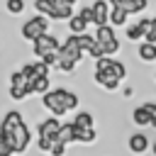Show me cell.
Segmentation results:
<instances>
[{
  "instance_id": "6da1fadb",
  "label": "cell",
  "mask_w": 156,
  "mask_h": 156,
  "mask_svg": "<svg viewBox=\"0 0 156 156\" xmlns=\"http://www.w3.org/2000/svg\"><path fill=\"white\" fill-rule=\"evenodd\" d=\"M46 29H49V17L37 12V17L27 20V22L22 24V29H20V37H22V39H27V41H34L37 37L46 34Z\"/></svg>"
},
{
  "instance_id": "7a4b0ae2",
  "label": "cell",
  "mask_w": 156,
  "mask_h": 156,
  "mask_svg": "<svg viewBox=\"0 0 156 156\" xmlns=\"http://www.w3.org/2000/svg\"><path fill=\"white\" fill-rule=\"evenodd\" d=\"M41 107H46L51 115H56V117H63L66 112H68V107H66V102H63V88H56V90H49V93H44L41 95Z\"/></svg>"
},
{
  "instance_id": "3957f363",
  "label": "cell",
  "mask_w": 156,
  "mask_h": 156,
  "mask_svg": "<svg viewBox=\"0 0 156 156\" xmlns=\"http://www.w3.org/2000/svg\"><path fill=\"white\" fill-rule=\"evenodd\" d=\"M83 49H80V44H78V34H71L63 44H61V56L58 58H66V61H73V63H80V58H83Z\"/></svg>"
},
{
  "instance_id": "277c9868",
  "label": "cell",
  "mask_w": 156,
  "mask_h": 156,
  "mask_svg": "<svg viewBox=\"0 0 156 156\" xmlns=\"http://www.w3.org/2000/svg\"><path fill=\"white\" fill-rule=\"evenodd\" d=\"M54 49H61V46H58V39H56V37H51L49 32H46V34H41V37H37V39L32 41V51H34V56H37V58H41L44 54H49V51H54Z\"/></svg>"
},
{
  "instance_id": "5b68a950",
  "label": "cell",
  "mask_w": 156,
  "mask_h": 156,
  "mask_svg": "<svg viewBox=\"0 0 156 156\" xmlns=\"http://www.w3.org/2000/svg\"><path fill=\"white\" fill-rule=\"evenodd\" d=\"M49 63L44 61V58H39V61H34V63H22V73H24V78L32 83V80H37V78H41V76H49Z\"/></svg>"
},
{
  "instance_id": "8992f818",
  "label": "cell",
  "mask_w": 156,
  "mask_h": 156,
  "mask_svg": "<svg viewBox=\"0 0 156 156\" xmlns=\"http://www.w3.org/2000/svg\"><path fill=\"white\" fill-rule=\"evenodd\" d=\"M58 119H61V117H56V115L41 119V122L37 124L39 136H46V139H54V141H56V136H58V132H61V122H58Z\"/></svg>"
},
{
  "instance_id": "52a82bcc",
  "label": "cell",
  "mask_w": 156,
  "mask_h": 156,
  "mask_svg": "<svg viewBox=\"0 0 156 156\" xmlns=\"http://www.w3.org/2000/svg\"><path fill=\"white\" fill-rule=\"evenodd\" d=\"M110 10H112L110 0H95V2H93V24H95V27L107 24V22H110Z\"/></svg>"
},
{
  "instance_id": "ba28073f",
  "label": "cell",
  "mask_w": 156,
  "mask_h": 156,
  "mask_svg": "<svg viewBox=\"0 0 156 156\" xmlns=\"http://www.w3.org/2000/svg\"><path fill=\"white\" fill-rule=\"evenodd\" d=\"M93 78H95V83H98V85H102L105 90H117V88H119V83H122V78H119L115 71H95V73H93Z\"/></svg>"
},
{
  "instance_id": "9c48e42d",
  "label": "cell",
  "mask_w": 156,
  "mask_h": 156,
  "mask_svg": "<svg viewBox=\"0 0 156 156\" xmlns=\"http://www.w3.org/2000/svg\"><path fill=\"white\" fill-rule=\"evenodd\" d=\"M151 22H154V20L144 17V20H139V22L129 24V27H127V39H132V41H141V39L146 37V32H149Z\"/></svg>"
},
{
  "instance_id": "30bf717a",
  "label": "cell",
  "mask_w": 156,
  "mask_h": 156,
  "mask_svg": "<svg viewBox=\"0 0 156 156\" xmlns=\"http://www.w3.org/2000/svg\"><path fill=\"white\" fill-rule=\"evenodd\" d=\"M12 141H15V154H24L27 151V146H29V129H27L24 122L12 132Z\"/></svg>"
},
{
  "instance_id": "8fae6325",
  "label": "cell",
  "mask_w": 156,
  "mask_h": 156,
  "mask_svg": "<svg viewBox=\"0 0 156 156\" xmlns=\"http://www.w3.org/2000/svg\"><path fill=\"white\" fill-rule=\"evenodd\" d=\"M132 119H134V124H136V127H151L154 115H151L149 105L144 102V105H136V107L132 110Z\"/></svg>"
},
{
  "instance_id": "7c38bea8",
  "label": "cell",
  "mask_w": 156,
  "mask_h": 156,
  "mask_svg": "<svg viewBox=\"0 0 156 156\" xmlns=\"http://www.w3.org/2000/svg\"><path fill=\"white\" fill-rule=\"evenodd\" d=\"M149 149H151V144H149L146 134L136 132V134H132V136H129V151H132V154L141 156V154H144V151H149Z\"/></svg>"
},
{
  "instance_id": "4fadbf2b",
  "label": "cell",
  "mask_w": 156,
  "mask_h": 156,
  "mask_svg": "<svg viewBox=\"0 0 156 156\" xmlns=\"http://www.w3.org/2000/svg\"><path fill=\"white\" fill-rule=\"evenodd\" d=\"M136 56H139V61H144V63H154V61H156V44L144 39V41L136 46Z\"/></svg>"
},
{
  "instance_id": "5bb4252c",
  "label": "cell",
  "mask_w": 156,
  "mask_h": 156,
  "mask_svg": "<svg viewBox=\"0 0 156 156\" xmlns=\"http://www.w3.org/2000/svg\"><path fill=\"white\" fill-rule=\"evenodd\" d=\"M22 122H24V117H22L17 110H10V112H5V117H2V129H0V132H10V134H12Z\"/></svg>"
},
{
  "instance_id": "9a60e30c",
  "label": "cell",
  "mask_w": 156,
  "mask_h": 156,
  "mask_svg": "<svg viewBox=\"0 0 156 156\" xmlns=\"http://www.w3.org/2000/svg\"><path fill=\"white\" fill-rule=\"evenodd\" d=\"M127 17H129V10H124L119 5H112V10H110V24L112 27H124Z\"/></svg>"
},
{
  "instance_id": "2e32d148",
  "label": "cell",
  "mask_w": 156,
  "mask_h": 156,
  "mask_svg": "<svg viewBox=\"0 0 156 156\" xmlns=\"http://www.w3.org/2000/svg\"><path fill=\"white\" fill-rule=\"evenodd\" d=\"M95 39L100 41V44H110V41H115L117 39V34H115V27L107 22V24H100L98 27V32H95Z\"/></svg>"
},
{
  "instance_id": "e0dca14e",
  "label": "cell",
  "mask_w": 156,
  "mask_h": 156,
  "mask_svg": "<svg viewBox=\"0 0 156 156\" xmlns=\"http://www.w3.org/2000/svg\"><path fill=\"white\" fill-rule=\"evenodd\" d=\"M76 132H78L76 122H66V124H61V132H58L56 139H61L66 144H76Z\"/></svg>"
},
{
  "instance_id": "ac0fdd59",
  "label": "cell",
  "mask_w": 156,
  "mask_h": 156,
  "mask_svg": "<svg viewBox=\"0 0 156 156\" xmlns=\"http://www.w3.org/2000/svg\"><path fill=\"white\" fill-rule=\"evenodd\" d=\"M88 24H90V22H88L80 12H78V15H73V17L68 20V29H71V34H80V32H85V29H88Z\"/></svg>"
},
{
  "instance_id": "d6986e66",
  "label": "cell",
  "mask_w": 156,
  "mask_h": 156,
  "mask_svg": "<svg viewBox=\"0 0 156 156\" xmlns=\"http://www.w3.org/2000/svg\"><path fill=\"white\" fill-rule=\"evenodd\" d=\"M34 10L39 15H46L49 20H54V12H56V2L54 0H34Z\"/></svg>"
},
{
  "instance_id": "ffe728a7",
  "label": "cell",
  "mask_w": 156,
  "mask_h": 156,
  "mask_svg": "<svg viewBox=\"0 0 156 156\" xmlns=\"http://www.w3.org/2000/svg\"><path fill=\"white\" fill-rule=\"evenodd\" d=\"M76 12H73V5H68V2H56V12H54V20H71Z\"/></svg>"
},
{
  "instance_id": "44dd1931",
  "label": "cell",
  "mask_w": 156,
  "mask_h": 156,
  "mask_svg": "<svg viewBox=\"0 0 156 156\" xmlns=\"http://www.w3.org/2000/svg\"><path fill=\"white\" fill-rule=\"evenodd\" d=\"M73 122H76V127H80V129H93V127H95V117H93L90 112H78V115L73 117Z\"/></svg>"
},
{
  "instance_id": "7402d4cb",
  "label": "cell",
  "mask_w": 156,
  "mask_h": 156,
  "mask_svg": "<svg viewBox=\"0 0 156 156\" xmlns=\"http://www.w3.org/2000/svg\"><path fill=\"white\" fill-rule=\"evenodd\" d=\"M95 139H98L95 127H93V129H80V127H78V132H76V144H93Z\"/></svg>"
},
{
  "instance_id": "603a6c76",
  "label": "cell",
  "mask_w": 156,
  "mask_h": 156,
  "mask_svg": "<svg viewBox=\"0 0 156 156\" xmlns=\"http://www.w3.org/2000/svg\"><path fill=\"white\" fill-rule=\"evenodd\" d=\"M29 88H32V95H44V93H49V76H41V78L32 80Z\"/></svg>"
},
{
  "instance_id": "cb8c5ba5",
  "label": "cell",
  "mask_w": 156,
  "mask_h": 156,
  "mask_svg": "<svg viewBox=\"0 0 156 156\" xmlns=\"http://www.w3.org/2000/svg\"><path fill=\"white\" fill-rule=\"evenodd\" d=\"M95 41H98V39H95V37H90V34H85V32H80V34H78V44H80V49H83L85 54L95 46Z\"/></svg>"
},
{
  "instance_id": "d4e9b609",
  "label": "cell",
  "mask_w": 156,
  "mask_h": 156,
  "mask_svg": "<svg viewBox=\"0 0 156 156\" xmlns=\"http://www.w3.org/2000/svg\"><path fill=\"white\" fill-rule=\"evenodd\" d=\"M63 102H66V107H68V112H71V110H76V107H78V95H76V93H71L68 88H63Z\"/></svg>"
},
{
  "instance_id": "484cf974",
  "label": "cell",
  "mask_w": 156,
  "mask_h": 156,
  "mask_svg": "<svg viewBox=\"0 0 156 156\" xmlns=\"http://www.w3.org/2000/svg\"><path fill=\"white\" fill-rule=\"evenodd\" d=\"M5 7L10 15H20V12H24V0H7Z\"/></svg>"
},
{
  "instance_id": "4316f807",
  "label": "cell",
  "mask_w": 156,
  "mask_h": 156,
  "mask_svg": "<svg viewBox=\"0 0 156 156\" xmlns=\"http://www.w3.org/2000/svg\"><path fill=\"white\" fill-rule=\"evenodd\" d=\"M49 154H51V156H66V141H61V139H56Z\"/></svg>"
},
{
  "instance_id": "83f0119b",
  "label": "cell",
  "mask_w": 156,
  "mask_h": 156,
  "mask_svg": "<svg viewBox=\"0 0 156 156\" xmlns=\"http://www.w3.org/2000/svg\"><path fill=\"white\" fill-rule=\"evenodd\" d=\"M37 146H39V151H51V146H54V139H46V136H39V141H37Z\"/></svg>"
},
{
  "instance_id": "f1b7e54d",
  "label": "cell",
  "mask_w": 156,
  "mask_h": 156,
  "mask_svg": "<svg viewBox=\"0 0 156 156\" xmlns=\"http://www.w3.org/2000/svg\"><path fill=\"white\" fill-rule=\"evenodd\" d=\"M151 20H154V17H151ZM144 39L156 44V22H151V27H149V32H146V37H144Z\"/></svg>"
},
{
  "instance_id": "f546056e",
  "label": "cell",
  "mask_w": 156,
  "mask_h": 156,
  "mask_svg": "<svg viewBox=\"0 0 156 156\" xmlns=\"http://www.w3.org/2000/svg\"><path fill=\"white\" fill-rule=\"evenodd\" d=\"M78 12H80V15H83V17H85L90 24H93V5H88V7H80Z\"/></svg>"
},
{
  "instance_id": "4dcf8cb0",
  "label": "cell",
  "mask_w": 156,
  "mask_h": 156,
  "mask_svg": "<svg viewBox=\"0 0 156 156\" xmlns=\"http://www.w3.org/2000/svg\"><path fill=\"white\" fill-rule=\"evenodd\" d=\"M149 105V110H151V115H154V122H151V127L156 129V102H146Z\"/></svg>"
},
{
  "instance_id": "1f68e13d",
  "label": "cell",
  "mask_w": 156,
  "mask_h": 156,
  "mask_svg": "<svg viewBox=\"0 0 156 156\" xmlns=\"http://www.w3.org/2000/svg\"><path fill=\"white\" fill-rule=\"evenodd\" d=\"M151 154H154V156H156V141H154V144H151Z\"/></svg>"
},
{
  "instance_id": "d6a6232c",
  "label": "cell",
  "mask_w": 156,
  "mask_h": 156,
  "mask_svg": "<svg viewBox=\"0 0 156 156\" xmlns=\"http://www.w3.org/2000/svg\"><path fill=\"white\" fill-rule=\"evenodd\" d=\"M154 22H156V15H154Z\"/></svg>"
},
{
  "instance_id": "836d02e7",
  "label": "cell",
  "mask_w": 156,
  "mask_h": 156,
  "mask_svg": "<svg viewBox=\"0 0 156 156\" xmlns=\"http://www.w3.org/2000/svg\"><path fill=\"white\" fill-rule=\"evenodd\" d=\"M154 78H156V76H154Z\"/></svg>"
}]
</instances>
